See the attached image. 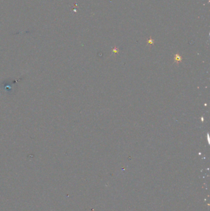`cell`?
Returning a JSON list of instances; mask_svg holds the SVG:
<instances>
[{
    "label": "cell",
    "instance_id": "2",
    "mask_svg": "<svg viewBox=\"0 0 210 211\" xmlns=\"http://www.w3.org/2000/svg\"><path fill=\"white\" fill-rule=\"evenodd\" d=\"M113 51L114 53H118V49H116V48H115V49H114L113 50Z\"/></svg>",
    "mask_w": 210,
    "mask_h": 211
},
{
    "label": "cell",
    "instance_id": "3",
    "mask_svg": "<svg viewBox=\"0 0 210 211\" xmlns=\"http://www.w3.org/2000/svg\"><path fill=\"white\" fill-rule=\"evenodd\" d=\"M148 43H151V44H152V43H153V40H150L148 41Z\"/></svg>",
    "mask_w": 210,
    "mask_h": 211
},
{
    "label": "cell",
    "instance_id": "1",
    "mask_svg": "<svg viewBox=\"0 0 210 211\" xmlns=\"http://www.w3.org/2000/svg\"><path fill=\"white\" fill-rule=\"evenodd\" d=\"M181 59H182L181 57L180 56L178 55V54H176V55L175 56V57H174V60L178 62L179 61H181Z\"/></svg>",
    "mask_w": 210,
    "mask_h": 211
}]
</instances>
